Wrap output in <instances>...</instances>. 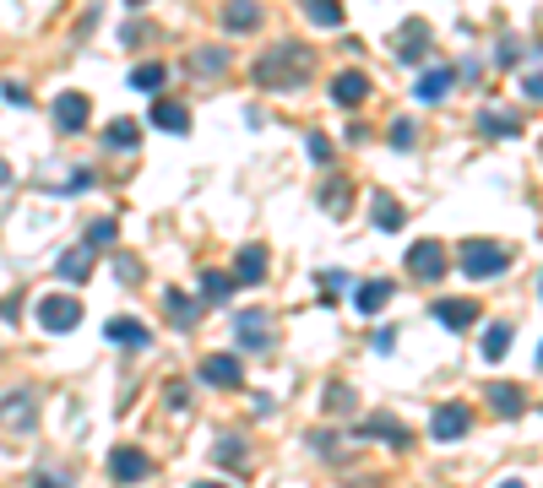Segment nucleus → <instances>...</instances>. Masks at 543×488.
Listing matches in <instances>:
<instances>
[{"instance_id":"nucleus-1","label":"nucleus","mask_w":543,"mask_h":488,"mask_svg":"<svg viewBox=\"0 0 543 488\" xmlns=\"http://www.w3.org/2000/svg\"><path fill=\"white\" fill-rule=\"evenodd\" d=\"M305 76H310V49H305L299 39H278V44L255 60V82L272 87V93H289V87H299Z\"/></svg>"},{"instance_id":"nucleus-2","label":"nucleus","mask_w":543,"mask_h":488,"mask_svg":"<svg viewBox=\"0 0 543 488\" xmlns=\"http://www.w3.org/2000/svg\"><path fill=\"white\" fill-rule=\"evenodd\" d=\"M505 266H511V250H505V244H494V239H467V244H462V271H467V277L484 282V277H500Z\"/></svg>"},{"instance_id":"nucleus-3","label":"nucleus","mask_w":543,"mask_h":488,"mask_svg":"<svg viewBox=\"0 0 543 488\" xmlns=\"http://www.w3.org/2000/svg\"><path fill=\"white\" fill-rule=\"evenodd\" d=\"M39 423V391L33 386H17L12 396H0V429L6 434H33Z\"/></svg>"},{"instance_id":"nucleus-4","label":"nucleus","mask_w":543,"mask_h":488,"mask_svg":"<svg viewBox=\"0 0 543 488\" xmlns=\"http://www.w3.org/2000/svg\"><path fill=\"white\" fill-rule=\"evenodd\" d=\"M33 315H39L44 332H55V337H60V332H76V325H82V304H76L71 293H44Z\"/></svg>"},{"instance_id":"nucleus-5","label":"nucleus","mask_w":543,"mask_h":488,"mask_svg":"<svg viewBox=\"0 0 543 488\" xmlns=\"http://www.w3.org/2000/svg\"><path fill=\"white\" fill-rule=\"evenodd\" d=\"M109 477H114V483H142V477H153V456L136 450V445H120V450L109 456Z\"/></svg>"},{"instance_id":"nucleus-6","label":"nucleus","mask_w":543,"mask_h":488,"mask_svg":"<svg viewBox=\"0 0 543 488\" xmlns=\"http://www.w3.org/2000/svg\"><path fill=\"white\" fill-rule=\"evenodd\" d=\"M446 266H451V261H446V250H441L435 239H419L414 250H407V271H414L419 282H435V277H446Z\"/></svg>"},{"instance_id":"nucleus-7","label":"nucleus","mask_w":543,"mask_h":488,"mask_svg":"<svg viewBox=\"0 0 543 488\" xmlns=\"http://www.w3.org/2000/svg\"><path fill=\"white\" fill-rule=\"evenodd\" d=\"M103 337H109L114 348H130V353H142V348L153 342V332H147V320H130V315H114V320L103 325Z\"/></svg>"},{"instance_id":"nucleus-8","label":"nucleus","mask_w":543,"mask_h":488,"mask_svg":"<svg viewBox=\"0 0 543 488\" xmlns=\"http://www.w3.org/2000/svg\"><path fill=\"white\" fill-rule=\"evenodd\" d=\"M234 332H239V348H250V353H272V320H266L261 309H245Z\"/></svg>"},{"instance_id":"nucleus-9","label":"nucleus","mask_w":543,"mask_h":488,"mask_svg":"<svg viewBox=\"0 0 543 488\" xmlns=\"http://www.w3.org/2000/svg\"><path fill=\"white\" fill-rule=\"evenodd\" d=\"M87 114H93V103H87V93H60V98H55V125H60L66 136H76V130H87Z\"/></svg>"},{"instance_id":"nucleus-10","label":"nucleus","mask_w":543,"mask_h":488,"mask_svg":"<svg viewBox=\"0 0 543 488\" xmlns=\"http://www.w3.org/2000/svg\"><path fill=\"white\" fill-rule=\"evenodd\" d=\"M473 429V413L462 407V402H446V407H435V418H430V434L435 439H462Z\"/></svg>"},{"instance_id":"nucleus-11","label":"nucleus","mask_w":543,"mask_h":488,"mask_svg":"<svg viewBox=\"0 0 543 488\" xmlns=\"http://www.w3.org/2000/svg\"><path fill=\"white\" fill-rule=\"evenodd\" d=\"M201 380L228 391V386H239V380H245V369H239V359H234V353H207V359H201Z\"/></svg>"},{"instance_id":"nucleus-12","label":"nucleus","mask_w":543,"mask_h":488,"mask_svg":"<svg viewBox=\"0 0 543 488\" xmlns=\"http://www.w3.org/2000/svg\"><path fill=\"white\" fill-rule=\"evenodd\" d=\"M435 320L446 325V332H467V325L478 320V304L473 298H435Z\"/></svg>"},{"instance_id":"nucleus-13","label":"nucleus","mask_w":543,"mask_h":488,"mask_svg":"<svg viewBox=\"0 0 543 488\" xmlns=\"http://www.w3.org/2000/svg\"><path fill=\"white\" fill-rule=\"evenodd\" d=\"M153 125L169 130V136H185V130H191V109L174 103V98H158V103H153Z\"/></svg>"},{"instance_id":"nucleus-14","label":"nucleus","mask_w":543,"mask_h":488,"mask_svg":"<svg viewBox=\"0 0 543 488\" xmlns=\"http://www.w3.org/2000/svg\"><path fill=\"white\" fill-rule=\"evenodd\" d=\"M164 309H169V320L180 325V332H191V325L201 320V304H196L191 293H180V288H169V293H164Z\"/></svg>"},{"instance_id":"nucleus-15","label":"nucleus","mask_w":543,"mask_h":488,"mask_svg":"<svg viewBox=\"0 0 543 488\" xmlns=\"http://www.w3.org/2000/svg\"><path fill=\"white\" fill-rule=\"evenodd\" d=\"M451 82H457V76H451V66H430V71L419 76V87H414V93H419V103H441V98L451 93Z\"/></svg>"},{"instance_id":"nucleus-16","label":"nucleus","mask_w":543,"mask_h":488,"mask_svg":"<svg viewBox=\"0 0 543 488\" xmlns=\"http://www.w3.org/2000/svg\"><path fill=\"white\" fill-rule=\"evenodd\" d=\"M332 98H337L343 109H348V103H364V98H369V76H364V71H343V76L332 82Z\"/></svg>"},{"instance_id":"nucleus-17","label":"nucleus","mask_w":543,"mask_h":488,"mask_svg":"<svg viewBox=\"0 0 543 488\" xmlns=\"http://www.w3.org/2000/svg\"><path fill=\"white\" fill-rule=\"evenodd\" d=\"M228 277H234V282H261V277H266V250H261V244L239 250V261H234Z\"/></svg>"},{"instance_id":"nucleus-18","label":"nucleus","mask_w":543,"mask_h":488,"mask_svg":"<svg viewBox=\"0 0 543 488\" xmlns=\"http://www.w3.org/2000/svg\"><path fill=\"white\" fill-rule=\"evenodd\" d=\"M391 298H396V293H391V282H386V277H369V282L359 288V298H353V304H359L364 315H380Z\"/></svg>"},{"instance_id":"nucleus-19","label":"nucleus","mask_w":543,"mask_h":488,"mask_svg":"<svg viewBox=\"0 0 543 488\" xmlns=\"http://www.w3.org/2000/svg\"><path fill=\"white\" fill-rule=\"evenodd\" d=\"M396 55H402V60H424V55H430V28H424V22H407Z\"/></svg>"},{"instance_id":"nucleus-20","label":"nucleus","mask_w":543,"mask_h":488,"mask_svg":"<svg viewBox=\"0 0 543 488\" xmlns=\"http://www.w3.org/2000/svg\"><path fill=\"white\" fill-rule=\"evenodd\" d=\"M489 407H494L500 418H516V413L527 407V396H521V386H505V380H500V386H489Z\"/></svg>"},{"instance_id":"nucleus-21","label":"nucleus","mask_w":543,"mask_h":488,"mask_svg":"<svg viewBox=\"0 0 543 488\" xmlns=\"http://www.w3.org/2000/svg\"><path fill=\"white\" fill-rule=\"evenodd\" d=\"M60 277H66V282H87V277H93V250H87V244H82V250H66V255H60Z\"/></svg>"},{"instance_id":"nucleus-22","label":"nucleus","mask_w":543,"mask_h":488,"mask_svg":"<svg viewBox=\"0 0 543 488\" xmlns=\"http://www.w3.org/2000/svg\"><path fill=\"white\" fill-rule=\"evenodd\" d=\"M359 434H369V439H386V445L407 450V434H402V423H396V418H386V413H380V418H369V423H364Z\"/></svg>"},{"instance_id":"nucleus-23","label":"nucleus","mask_w":543,"mask_h":488,"mask_svg":"<svg viewBox=\"0 0 543 488\" xmlns=\"http://www.w3.org/2000/svg\"><path fill=\"white\" fill-rule=\"evenodd\" d=\"M223 22H228L234 33H245V28L261 22V6H255V0H228V6H223Z\"/></svg>"},{"instance_id":"nucleus-24","label":"nucleus","mask_w":543,"mask_h":488,"mask_svg":"<svg viewBox=\"0 0 543 488\" xmlns=\"http://www.w3.org/2000/svg\"><path fill=\"white\" fill-rule=\"evenodd\" d=\"M103 141H109L114 152H125V146L136 152V141H142V125H136V120H114V125L103 130Z\"/></svg>"},{"instance_id":"nucleus-25","label":"nucleus","mask_w":543,"mask_h":488,"mask_svg":"<svg viewBox=\"0 0 543 488\" xmlns=\"http://www.w3.org/2000/svg\"><path fill=\"white\" fill-rule=\"evenodd\" d=\"M505 353H511V325H500V320H494L489 332H484V359H489V364H500Z\"/></svg>"},{"instance_id":"nucleus-26","label":"nucleus","mask_w":543,"mask_h":488,"mask_svg":"<svg viewBox=\"0 0 543 488\" xmlns=\"http://www.w3.org/2000/svg\"><path fill=\"white\" fill-rule=\"evenodd\" d=\"M478 130H489V136H521V120H516V114L489 109V114H478Z\"/></svg>"},{"instance_id":"nucleus-27","label":"nucleus","mask_w":543,"mask_h":488,"mask_svg":"<svg viewBox=\"0 0 543 488\" xmlns=\"http://www.w3.org/2000/svg\"><path fill=\"white\" fill-rule=\"evenodd\" d=\"M305 17L316 28H337L343 22V6H337V0H305Z\"/></svg>"},{"instance_id":"nucleus-28","label":"nucleus","mask_w":543,"mask_h":488,"mask_svg":"<svg viewBox=\"0 0 543 488\" xmlns=\"http://www.w3.org/2000/svg\"><path fill=\"white\" fill-rule=\"evenodd\" d=\"M164 76H169V71H164L158 60H147V66H136V71H130V87H136V93H158Z\"/></svg>"},{"instance_id":"nucleus-29","label":"nucleus","mask_w":543,"mask_h":488,"mask_svg":"<svg viewBox=\"0 0 543 488\" xmlns=\"http://www.w3.org/2000/svg\"><path fill=\"white\" fill-rule=\"evenodd\" d=\"M402 223H407V212H402L391 196H375V228H386V234H391V228H402Z\"/></svg>"},{"instance_id":"nucleus-30","label":"nucleus","mask_w":543,"mask_h":488,"mask_svg":"<svg viewBox=\"0 0 543 488\" xmlns=\"http://www.w3.org/2000/svg\"><path fill=\"white\" fill-rule=\"evenodd\" d=\"M201 293H207V304H223L234 293V277L228 271H201Z\"/></svg>"},{"instance_id":"nucleus-31","label":"nucleus","mask_w":543,"mask_h":488,"mask_svg":"<svg viewBox=\"0 0 543 488\" xmlns=\"http://www.w3.org/2000/svg\"><path fill=\"white\" fill-rule=\"evenodd\" d=\"M348 201H353V185H348V180H332V185L321 191V207H326V212H343Z\"/></svg>"},{"instance_id":"nucleus-32","label":"nucleus","mask_w":543,"mask_h":488,"mask_svg":"<svg viewBox=\"0 0 543 488\" xmlns=\"http://www.w3.org/2000/svg\"><path fill=\"white\" fill-rule=\"evenodd\" d=\"M223 66H228L223 49H201V55H196V71H223Z\"/></svg>"},{"instance_id":"nucleus-33","label":"nucleus","mask_w":543,"mask_h":488,"mask_svg":"<svg viewBox=\"0 0 543 488\" xmlns=\"http://www.w3.org/2000/svg\"><path fill=\"white\" fill-rule=\"evenodd\" d=\"M212 456H218V461H239V456H245V439H239V434H234V439H218Z\"/></svg>"},{"instance_id":"nucleus-34","label":"nucleus","mask_w":543,"mask_h":488,"mask_svg":"<svg viewBox=\"0 0 543 488\" xmlns=\"http://www.w3.org/2000/svg\"><path fill=\"white\" fill-rule=\"evenodd\" d=\"M391 146H414V120H391Z\"/></svg>"},{"instance_id":"nucleus-35","label":"nucleus","mask_w":543,"mask_h":488,"mask_svg":"<svg viewBox=\"0 0 543 488\" xmlns=\"http://www.w3.org/2000/svg\"><path fill=\"white\" fill-rule=\"evenodd\" d=\"M109 239H114V223H109V217L87 228V250H93V244H109Z\"/></svg>"},{"instance_id":"nucleus-36","label":"nucleus","mask_w":543,"mask_h":488,"mask_svg":"<svg viewBox=\"0 0 543 488\" xmlns=\"http://www.w3.org/2000/svg\"><path fill=\"white\" fill-rule=\"evenodd\" d=\"M305 146H310V157H316V163H332V141H326V136H310Z\"/></svg>"},{"instance_id":"nucleus-37","label":"nucleus","mask_w":543,"mask_h":488,"mask_svg":"<svg viewBox=\"0 0 543 488\" xmlns=\"http://www.w3.org/2000/svg\"><path fill=\"white\" fill-rule=\"evenodd\" d=\"M326 407H332V413H343V407H353V391H343V386H332V391H326Z\"/></svg>"},{"instance_id":"nucleus-38","label":"nucleus","mask_w":543,"mask_h":488,"mask_svg":"<svg viewBox=\"0 0 543 488\" xmlns=\"http://www.w3.org/2000/svg\"><path fill=\"white\" fill-rule=\"evenodd\" d=\"M521 93H527V98H538V103H543V71H532V76H521Z\"/></svg>"},{"instance_id":"nucleus-39","label":"nucleus","mask_w":543,"mask_h":488,"mask_svg":"<svg viewBox=\"0 0 543 488\" xmlns=\"http://www.w3.org/2000/svg\"><path fill=\"white\" fill-rule=\"evenodd\" d=\"M396 348V332H375V353H391Z\"/></svg>"},{"instance_id":"nucleus-40","label":"nucleus","mask_w":543,"mask_h":488,"mask_svg":"<svg viewBox=\"0 0 543 488\" xmlns=\"http://www.w3.org/2000/svg\"><path fill=\"white\" fill-rule=\"evenodd\" d=\"M33 488H66V477H39Z\"/></svg>"},{"instance_id":"nucleus-41","label":"nucleus","mask_w":543,"mask_h":488,"mask_svg":"<svg viewBox=\"0 0 543 488\" xmlns=\"http://www.w3.org/2000/svg\"><path fill=\"white\" fill-rule=\"evenodd\" d=\"M6 180H12V169H6V163H0V185H6Z\"/></svg>"},{"instance_id":"nucleus-42","label":"nucleus","mask_w":543,"mask_h":488,"mask_svg":"<svg viewBox=\"0 0 543 488\" xmlns=\"http://www.w3.org/2000/svg\"><path fill=\"white\" fill-rule=\"evenodd\" d=\"M500 488H521V483H516V477H505V483H500Z\"/></svg>"},{"instance_id":"nucleus-43","label":"nucleus","mask_w":543,"mask_h":488,"mask_svg":"<svg viewBox=\"0 0 543 488\" xmlns=\"http://www.w3.org/2000/svg\"><path fill=\"white\" fill-rule=\"evenodd\" d=\"M196 488H223V483H196Z\"/></svg>"},{"instance_id":"nucleus-44","label":"nucleus","mask_w":543,"mask_h":488,"mask_svg":"<svg viewBox=\"0 0 543 488\" xmlns=\"http://www.w3.org/2000/svg\"><path fill=\"white\" fill-rule=\"evenodd\" d=\"M125 6H147V0H125Z\"/></svg>"},{"instance_id":"nucleus-45","label":"nucleus","mask_w":543,"mask_h":488,"mask_svg":"<svg viewBox=\"0 0 543 488\" xmlns=\"http://www.w3.org/2000/svg\"><path fill=\"white\" fill-rule=\"evenodd\" d=\"M538 369H543V353H538Z\"/></svg>"}]
</instances>
